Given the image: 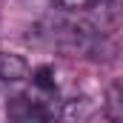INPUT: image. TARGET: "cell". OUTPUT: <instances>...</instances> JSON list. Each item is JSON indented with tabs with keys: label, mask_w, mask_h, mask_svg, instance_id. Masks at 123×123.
Returning a JSON list of instances; mask_svg holds the SVG:
<instances>
[{
	"label": "cell",
	"mask_w": 123,
	"mask_h": 123,
	"mask_svg": "<svg viewBox=\"0 0 123 123\" xmlns=\"http://www.w3.org/2000/svg\"><path fill=\"white\" fill-rule=\"evenodd\" d=\"M6 115L12 117V120H49L52 117V109H46V103L43 100H34V97H14L9 106H6Z\"/></svg>",
	"instance_id": "obj_1"
},
{
	"label": "cell",
	"mask_w": 123,
	"mask_h": 123,
	"mask_svg": "<svg viewBox=\"0 0 123 123\" xmlns=\"http://www.w3.org/2000/svg\"><path fill=\"white\" fill-rule=\"evenodd\" d=\"M29 77V63L14 52H0V80L6 83H17Z\"/></svg>",
	"instance_id": "obj_2"
},
{
	"label": "cell",
	"mask_w": 123,
	"mask_h": 123,
	"mask_svg": "<svg viewBox=\"0 0 123 123\" xmlns=\"http://www.w3.org/2000/svg\"><path fill=\"white\" fill-rule=\"evenodd\" d=\"M94 115V100L92 97H74V100H69L66 103V109H63V117H69V120H86V117H92Z\"/></svg>",
	"instance_id": "obj_3"
},
{
	"label": "cell",
	"mask_w": 123,
	"mask_h": 123,
	"mask_svg": "<svg viewBox=\"0 0 123 123\" xmlns=\"http://www.w3.org/2000/svg\"><path fill=\"white\" fill-rule=\"evenodd\" d=\"M106 115L112 120H123V80H117L106 92Z\"/></svg>",
	"instance_id": "obj_4"
},
{
	"label": "cell",
	"mask_w": 123,
	"mask_h": 123,
	"mask_svg": "<svg viewBox=\"0 0 123 123\" xmlns=\"http://www.w3.org/2000/svg\"><path fill=\"white\" fill-rule=\"evenodd\" d=\"M31 83H34L40 92H46V94H55V92H57V80H55V69H52V66H40V69H34Z\"/></svg>",
	"instance_id": "obj_5"
},
{
	"label": "cell",
	"mask_w": 123,
	"mask_h": 123,
	"mask_svg": "<svg viewBox=\"0 0 123 123\" xmlns=\"http://www.w3.org/2000/svg\"><path fill=\"white\" fill-rule=\"evenodd\" d=\"M55 3L60 9H66V12H86L94 0H55Z\"/></svg>",
	"instance_id": "obj_6"
}]
</instances>
